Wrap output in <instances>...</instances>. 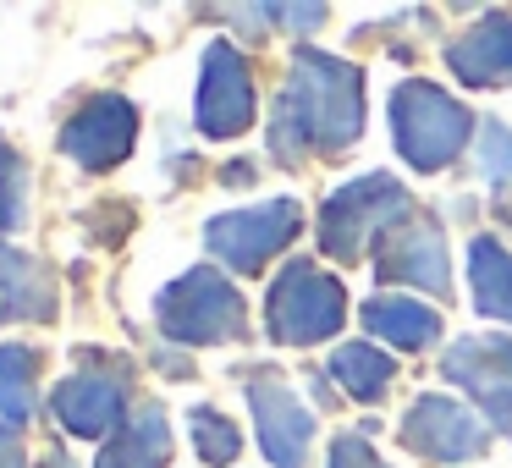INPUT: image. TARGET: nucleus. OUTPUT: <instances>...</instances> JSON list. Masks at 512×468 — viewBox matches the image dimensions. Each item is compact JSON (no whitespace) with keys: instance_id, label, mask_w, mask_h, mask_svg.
Masks as SVG:
<instances>
[{"instance_id":"nucleus-1","label":"nucleus","mask_w":512,"mask_h":468,"mask_svg":"<svg viewBox=\"0 0 512 468\" xmlns=\"http://www.w3.org/2000/svg\"><path fill=\"white\" fill-rule=\"evenodd\" d=\"M364 133V72L325 50H298L287 89L276 94L270 149L281 166H303L309 155H336Z\"/></svg>"},{"instance_id":"nucleus-2","label":"nucleus","mask_w":512,"mask_h":468,"mask_svg":"<svg viewBox=\"0 0 512 468\" xmlns=\"http://www.w3.org/2000/svg\"><path fill=\"white\" fill-rule=\"evenodd\" d=\"M468 127H474V111H463L441 83L408 78L391 89V138L413 171L452 166L468 144Z\"/></svg>"},{"instance_id":"nucleus-3","label":"nucleus","mask_w":512,"mask_h":468,"mask_svg":"<svg viewBox=\"0 0 512 468\" xmlns=\"http://www.w3.org/2000/svg\"><path fill=\"white\" fill-rule=\"evenodd\" d=\"M408 221V188L391 171H369V177L347 182L325 199L320 210V248L342 265L364 259L369 248L386 243V226Z\"/></svg>"},{"instance_id":"nucleus-4","label":"nucleus","mask_w":512,"mask_h":468,"mask_svg":"<svg viewBox=\"0 0 512 468\" xmlns=\"http://www.w3.org/2000/svg\"><path fill=\"white\" fill-rule=\"evenodd\" d=\"M155 320L171 342L188 347H210V342H232L243 336L248 314H243V292L210 265H193L188 276H177L166 292L155 298Z\"/></svg>"},{"instance_id":"nucleus-5","label":"nucleus","mask_w":512,"mask_h":468,"mask_svg":"<svg viewBox=\"0 0 512 468\" xmlns=\"http://www.w3.org/2000/svg\"><path fill=\"white\" fill-rule=\"evenodd\" d=\"M265 320H270V336H276V342H292V347L325 342V336H336L347 320V292H342V281L325 276L314 259H287L281 276L270 281Z\"/></svg>"},{"instance_id":"nucleus-6","label":"nucleus","mask_w":512,"mask_h":468,"mask_svg":"<svg viewBox=\"0 0 512 468\" xmlns=\"http://www.w3.org/2000/svg\"><path fill=\"white\" fill-rule=\"evenodd\" d=\"M303 210L298 199H270V204H248V210H226L204 226V248H210L221 265H232L237 276H254L265 270L281 248L298 237Z\"/></svg>"},{"instance_id":"nucleus-7","label":"nucleus","mask_w":512,"mask_h":468,"mask_svg":"<svg viewBox=\"0 0 512 468\" xmlns=\"http://www.w3.org/2000/svg\"><path fill=\"white\" fill-rule=\"evenodd\" d=\"M248 408L259 419V446L276 468H309L314 452V413L298 402V391L276 375V369H248L243 375Z\"/></svg>"},{"instance_id":"nucleus-8","label":"nucleus","mask_w":512,"mask_h":468,"mask_svg":"<svg viewBox=\"0 0 512 468\" xmlns=\"http://www.w3.org/2000/svg\"><path fill=\"white\" fill-rule=\"evenodd\" d=\"M375 276L380 281H408L419 292L452 298V265H446V232L435 215H408L386 232L375 254Z\"/></svg>"},{"instance_id":"nucleus-9","label":"nucleus","mask_w":512,"mask_h":468,"mask_svg":"<svg viewBox=\"0 0 512 468\" xmlns=\"http://www.w3.org/2000/svg\"><path fill=\"white\" fill-rule=\"evenodd\" d=\"M254 127V78L237 45L215 39L199 67V133L204 138H237Z\"/></svg>"},{"instance_id":"nucleus-10","label":"nucleus","mask_w":512,"mask_h":468,"mask_svg":"<svg viewBox=\"0 0 512 468\" xmlns=\"http://www.w3.org/2000/svg\"><path fill=\"white\" fill-rule=\"evenodd\" d=\"M402 446L419 457H430V463H468V457H479L490 446L485 424L474 419L468 408H457L452 397H413V408L402 413Z\"/></svg>"},{"instance_id":"nucleus-11","label":"nucleus","mask_w":512,"mask_h":468,"mask_svg":"<svg viewBox=\"0 0 512 468\" xmlns=\"http://www.w3.org/2000/svg\"><path fill=\"white\" fill-rule=\"evenodd\" d=\"M133 138H138V111L122 94H94V100L61 127V149L89 171L122 166V160L133 155Z\"/></svg>"},{"instance_id":"nucleus-12","label":"nucleus","mask_w":512,"mask_h":468,"mask_svg":"<svg viewBox=\"0 0 512 468\" xmlns=\"http://www.w3.org/2000/svg\"><path fill=\"white\" fill-rule=\"evenodd\" d=\"M446 375L496 424L512 419V336H457L446 347Z\"/></svg>"},{"instance_id":"nucleus-13","label":"nucleus","mask_w":512,"mask_h":468,"mask_svg":"<svg viewBox=\"0 0 512 468\" xmlns=\"http://www.w3.org/2000/svg\"><path fill=\"white\" fill-rule=\"evenodd\" d=\"M446 61H452L457 83H468V89H507L512 83V17L496 12L485 23H474L468 34H457Z\"/></svg>"},{"instance_id":"nucleus-14","label":"nucleus","mask_w":512,"mask_h":468,"mask_svg":"<svg viewBox=\"0 0 512 468\" xmlns=\"http://www.w3.org/2000/svg\"><path fill=\"white\" fill-rule=\"evenodd\" d=\"M61 298H56V276L39 254L28 248H6L0 243V320H56Z\"/></svg>"},{"instance_id":"nucleus-15","label":"nucleus","mask_w":512,"mask_h":468,"mask_svg":"<svg viewBox=\"0 0 512 468\" xmlns=\"http://www.w3.org/2000/svg\"><path fill=\"white\" fill-rule=\"evenodd\" d=\"M122 402L127 386L111 375H72L56 386V419L67 424L72 435H105L111 441L122 430Z\"/></svg>"},{"instance_id":"nucleus-16","label":"nucleus","mask_w":512,"mask_h":468,"mask_svg":"<svg viewBox=\"0 0 512 468\" xmlns=\"http://www.w3.org/2000/svg\"><path fill=\"white\" fill-rule=\"evenodd\" d=\"M364 331L369 336H386L391 347L419 353V347H430L435 336H441V314H435L430 303H413V298H397V292H380V298L364 303Z\"/></svg>"},{"instance_id":"nucleus-17","label":"nucleus","mask_w":512,"mask_h":468,"mask_svg":"<svg viewBox=\"0 0 512 468\" xmlns=\"http://www.w3.org/2000/svg\"><path fill=\"white\" fill-rule=\"evenodd\" d=\"M166 457H171L166 413L144 408L138 419H127L122 430L100 446V463H94V468H166Z\"/></svg>"},{"instance_id":"nucleus-18","label":"nucleus","mask_w":512,"mask_h":468,"mask_svg":"<svg viewBox=\"0 0 512 468\" xmlns=\"http://www.w3.org/2000/svg\"><path fill=\"white\" fill-rule=\"evenodd\" d=\"M468 287H474L479 314L512 325V254L496 237H474L468 243Z\"/></svg>"},{"instance_id":"nucleus-19","label":"nucleus","mask_w":512,"mask_h":468,"mask_svg":"<svg viewBox=\"0 0 512 468\" xmlns=\"http://www.w3.org/2000/svg\"><path fill=\"white\" fill-rule=\"evenodd\" d=\"M331 380H342V391L358 402H380L397 380V364H391V353H380L369 342H347L331 353Z\"/></svg>"},{"instance_id":"nucleus-20","label":"nucleus","mask_w":512,"mask_h":468,"mask_svg":"<svg viewBox=\"0 0 512 468\" xmlns=\"http://www.w3.org/2000/svg\"><path fill=\"white\" fill-rule=\"evenodd\" d=\"M39 364H45V353L28 347V342H6V347H0V419H6V424H23L28 413H34Z\"/></svg>"},{"instance_id":"nucleus-21","label":"nucleus","mask_w":512,"mask_h":468,"mask_svg":"<svg viewBox=\"0 0 512 468\" xmlns=\"http://www.w3.org/2000/svg\"><path fill=\"white\" fill-rule=\"evenodd\" d=\"M188 430H193V452H199L210 468L237 463V452H243V435H237V424L226 419V413H215V408H193V413H188Z\"/></svg>"},{"instance_id":"nucleus-22","label":"nucleus","mask_w":512,"mask_h":468,"mask_svg":"<svg viewBox=\"0 0 512 468\" xmlns=\"http://www.w3.org/2000/svg\"><path fill=\"white\" fill-rule=\"evenodd\" d=\"M28 221V166L12 155V144H0V232H17Z\"/></svg>"},{"instance_id":"nucleus-23","label":"nucleus","mask_w":512,"mask_h":468,"mask_svg":"<svg viewBox=\"0 0 512 468\" xmlns=\"http://www.w3.org/2000/svg\"><path fill=\"white\" fill-rule=\"evenodd\" d=\"M479 177L485 182H512V127L485 122L479 127Z\"/></svg>"},{"instance_id":"nucleus-24","label":"nucleus","mask_w":512,"mask_h":468,"mask_svg":"<svg viewBox=\"0 0 512 468\" xmlns=\"http://www.w3.org/2000/svg\"><path fill=\"white\" fill-rule=\"evenodd\" d=\"M325 468H386V463L375 457V446H369L364 435L347 430V435H336V441H331V463H325Z\"/></svg>"},{"instance_id":"nucleus-25","label":"nucleus","mask_w":512,"mask_h":468,"mask_svg":"<svg viewBox=\"0 0 512 468\" xmlns=\"http://www.w3.org/2000/svg\"><path fill=\"white\" fill-rule=\"evenodd\" d=\"M0 468H23V441L12 424H0Z\"/></svg>"}]
</instances>
